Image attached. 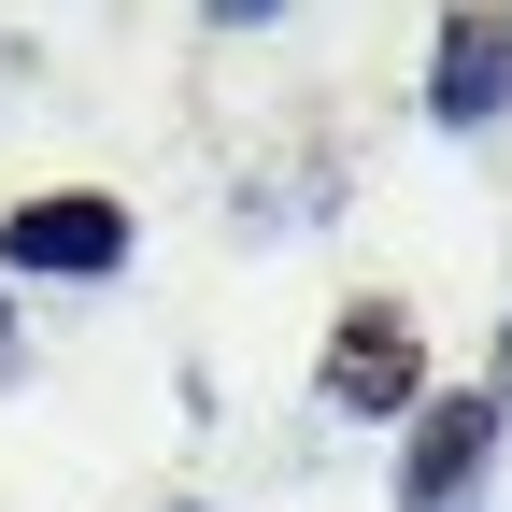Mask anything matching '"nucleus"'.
<instances>
[{"mask_svg":"<svg viewBox=\"0 0 512 512\" xmlns=\"http://www.w3.org/2000/svg\"><path fill=\"white\" fill-rule=\"evenodd\" d=\"M15 370H29V342H15V299H0V384H15Z\"/></svg>","mask_w":512,"mask_h":512,"instance_id":"39448f33","label":"nucleus"},{"mask_svg":"<svg viewBox=\"0 0 512 512\" xmlns=\"http://www.w3.org/2000/svg\"><path fill=\"white\" fill-rule=\"evenodd\" d=\"M171 512H214V498H171Z\"/></svg>","mask_w":512,"mask_h":512,"instance_id":"0eeeda50","label":"nucleus"},{"mask_svg":"<svg viewBox=\"0 0 512 512\" xmlns=\"http://www.w3.org/2000/svg\"><path fill=\"white\" fill-rule=\"evenodd\" d=\"M484 456H498V399H484V384H456V399L427 384V413L399 441V512H456L484 484Z\"/></svg>","mask_w":512,"mask_h":512,"instance_id":"7ed1b4c3","label":"nucleus"},{"mask_svg":"<svg viewBox=\"0 0 512 512\" xmlns=\"http://www.w3.org/2000/svg\"><path fill=\"white\" fill-rule=\"evenodd\" d=\"M484 399H498V413H512V328H498V384H484Z\"/></svg>","mask_w":512,"mask_h":512,"instance_id":"423d86ee","label":"nucleus"},{"mask_svg":"<svg viewBox=\"0 0 512 512\" xmlns=\"http://www.w3.org/2000/svg\"><path fill=\"white\" fill-rule=\"evenodd\" d=\"M313 413H342V427H399L427 413V328L399 299H356L328 342H313Z\"/></svg>","mask_w":512,"mask_h":512,"instance_id":"f03ea898","label":"nucleus"},{"mask_svg":"<svg viewBox=\"0 0 512 512\" xmlns=\"http://www.w3.org/2000/svg\"><path fill=\"white\" fill-rule=\"evenodd\" d=\"M128 256H143V214L114 185H43V200L0 214V271L15 285H114Z\"/></svg>","mask_w":512,"mask_h":512,"instance_id":"f257e3e1","label":"nucleus"},{"mask_svg":"<svg viewBox=\"0 0 512 512\" xmlns=\"http://www.w3.org/2000/svg\"><path fill=\"white\" fill-rule=\"evenodd\" d=\"M427 114L441 128H498L512 114V15H441L427 29Z\"/></svg>","mask_w":512,"mask_h":512,"instance_id":"20e7f679","label":"nucleus"}]
</instances>
